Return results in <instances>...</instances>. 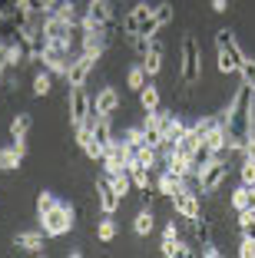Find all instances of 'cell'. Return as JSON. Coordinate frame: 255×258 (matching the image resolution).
<instances>
[{"label": "cell", "mask_w": 255, "mask_h": 258, "mask_svg": "<svg viewBox=\"0 0 255 258\" xmlns=\"http://www.w3.org/2000/svg\"><path fill=\"white\" fill-rule=\"evenodd\" d=\"M120 106H123V96H120V90H116V86H103V90L96 93V99H93V109H96V113H103V116H113Z\"/></svg>", "instance_id": "obj_13"}, {"label": "cell", "mask_w": 255, "mask_h": 258, "mask_svg": "<svg viewBox=\"0 0 255 258\" xmlns=\"http://www.w3.org/2000/svg\"><path fill=\"white\" fill-rule=\"evenodd\" d=\"M156 189H159V196L173 199L179 189H186V175H176V172H169V169H163V172L156 175Z\"/></svg>", "instance_id": "obj_17"}, {"label": "cell", "mask_w": 255, "mask_h": 258, "mask_svg": "<svg viewBox=\"0 0 255 258\" xmlns=\"http://www.w3.org/2000/svg\"><path fill=\"white\" fill-rule=\"evenodd\" d=\"M202 255H206V258H219L222 251H219L216 242H209V238H206V242H202Z\"/></svg>", "instance_id": "obj_38"}, {"label": "cell", "mask_w": 255, "mask_h": 258, "mask_svg": "<svg viewBox=\"0 0 255 258\" xmlns=\"http://www.w3.org/2000/svg\"><path fill=\"white\" fill-rule=\"evenodd\" d=\"M239 182L242 185H255V159H242V166H239Z\"/></svg>", "instance_id": "obj_33"}, {"label": "cell", "mask_w": 255, "mask_h": 258, "mask_svg": "<svg viewBox=\"0 0 255 258\" xmlns=\"http://www.w3.org/2000/svg\"><path fill=\"white\" fill-rule=\"evenodd\" d=\"M239 228H242V235L255 238V212L252 209H242L239 212Z\"/></svg>", "instance_id": "obj_32"}, {"label": "cell", "mask_w": 255, "mask_h": 258, "mask_svg": "<svg viewBox=\"0 0 255 258\" xmlns=\"http://www.w3.org/2000/svg\"><path fill=\"white\" fill-rule=\"evenodd\" d=\"M163 238H179V225H176V222H169V225L163 228Z\"/></svg>", "instance_id": "obj_40"}, {"label": "cell", "mask_w": 255, "mask_h": 258, "mask_svg": "<svg viewBox=\"0 0 255 258\" xmlns=\"http://www.w3.org/2000/svg\"><path fill=\"white\" fill-rule=\"evenodd\" d=\"M225 179H229V166H225L222 156H216L206 169L195 172V189H199V196H216L225 185Z\"/></svg>", "instance_id": "obj_5"}, {"label": "cell", "mask_w": 255, "mask_h": 258, "mask_svg": "<svg viewBox=\"0 0 255 258\" xmlns=\"http://www.w3.org/2000/svg\"><path fill=\"white\" fill-rule=\"evenodd\" d=\"M50 90H53V73L43 67V70H37V73H33V96L43 99V96H50Z\"/></svg>", "instance_id": "obj_26"}, {"label": "cell", "mask_w": 255, "mask_h": 258, "mask_svg": "<svg viewBox=\"0 0 255 258\" xmlns=\"http://www.w3.org/2000/svg\"><path fill=\"white\" fill-rule=\"evenodd\" d=\"M173 209H176V215H182L186 222H192V225H199L202 222V196H199V189H179L173 199Z\"/></svg>", "instance_id": "obj_8"}, {"label": "cell", "mask_w": 255, "mask_h": 258, "mask_svg": "<svg viewBox=\"0 0 255 258\" xmlns=\"http://www.w3.org/2000/svg\"><path fill=\"white\" fill-rule=\"evenodd\" d=\"M116 232H120V228H116V222H113V215H103V219L96 222V238L103 245H110L113 238H116Z\"/></svg>", "instance_id": "obj_30"}, {"label": "cell", "mask_w": 255, "mask_h": 258, "mask_svg": "<svg viewBox=\"0 0 255 258\" xmlns=\"http://www.w3.org/2000/svg\"><path fill=\"white\" fill-rule=\"evenodd\" d=\"M149 83V73H146V67H143V60L139 63H133V67L126 70V90H133V93H139L143 86Z\"/></svg>", "instance_id": "obj_22"}, {"label": "cell", "mask_w": 255, "mask_h": 258, "mask_svg": "<svg viewBox=\"0 0 255 258\" xmlns=\"http://www.w3.org/2000/svg\"><path fill=\"white\" fill-rule=\"evenodd\" d=\"M14 248L27 251V255H43V248H46V235H43V228L17 232V235H14Z\"/></svg>", "instance_id": "obj_10"}, {"label": "cell", "mask_w": 255, "mask_h": 258, "mask_svg": "<svg viewBox=\"0 0 255 258\" xmlns=\"http://www.w3.org/2000/svg\"><path fill=\"white\" fill-rule=\"evenodd\" d=\"M133 162H139V166H146V169H159V166H163V156H159L156 146L143 143V146H136V149H133Z\"/></svg>", "instance_id": "obj_18"}, {"label": "cell", "mask_w": 255, "mask_h": 258, "mask_svg": "<svg viewBox=\"0 0 255 258\" xmlns=\"http://www.w3.org/2000/svg\"><path fill=\"white\" fill-rule=\"evenodd\" d=\"M23 162V152L17 149L14 143L10 146H0V172H17Z\"/></svg>", "instance_id": "obj_20"}, {"label": "cell", "mask_w": 255, "mask_h": 258, "mask_svg": "<svg viewBox=\"0 0 255 258\" xmlns=\"http://www.w3.org/2000/svg\"><path fill=\"white\" fill-rule=\"evenodd\" d=\"M242 60H245V53H242L235 33L232 30H219L216 33V67H219V73H222V76L239 73Z\"/></svg>", "instance_id": "obj_2"}, {"label": "cell", "mask_w": 255, "mask_h": 258, "mask_svg": "<svg viewBox=\"0 0 255 258\" xmlns=\"http://www.w3.org/2000/svg\"><path fill=\"white\" fill-rule=\"evenodd\" d=\"M229 205H232L235 212H242V209H248V185H239V189L229 196Z\"/></svg>", "instance_id": "obj_34"}, {"label": "cell", "mask_w": 255, "mask_h": 258, "mask_svg": "<svg viewBox=\"0 0 255 258\" xmlns=\"http://www.w3.org/2000/svg\"><path fill=\"white\" fill-rule=\"evenodd\" d=\"M123 139H126V143L136 149V146L146 143V129H143V126H133V129H126V133H123Z\"/></svg>", "instance_id": "obj_36"}, {"label": "cell", "mask_w": 255, "mask_h": 258, "mask_svg": "<svg viewBox=\"0 0 255 258\" xmlns=\"http://www.w3.org/2000/svg\"><path fill=\"white\" fill-rule=\"evenodd\" d=\"M179 80L182 86H195L202 80V50L195 37H182L179 46Z\"/></svg>", "instance_id": "obj_3"}, {"label": "cell", "mask_w": 255, "mask_h": 258, "mask_svg": "<svg viewBox=\"0 0 255 258\" xmlns=\"http://www.w3.org/2000/svg\"><path fill=\"white\" fill-rule=\"evenodd\" d=\"M136 96H139V106H143V113H149V109H159V106H163V93H159L156 83H146L143 90L136 93Z\"/></svg>", "instance_id": "obj_21"}, {"label": "cell", "mask_w": 255, "mask_h": 258, "mask_svg": "<svg viewBox=\"0 0 255 258\" xmlns=\"http://www.w3.org/2000/svg\"><path fill=\"white\" fill-rule=\"evenodd\" d=\"M152 228H156V215H152V209H139V212H136V219H133V232L139 238H146Z\"/></svg>", "instance_id": "obj_24"}, {"label": "cell", "mask_w": 255, "mask_h": 258, "mask_svg": "<svg viewBox=\"0 0 255 258\" xmlns=\"http://www.w3.org/2000/svg\"><path fill=\"white\" fill-rule=\"evenodd\" d=\"M216 156H219V152L212 149V146L206 143V139H202L199 146H195V152L189 156V166H192V179H195V172H199V169H206V166H209L212 159H216Z\"/></svg>", "instance_id": "obj_19"}, {"label": "cell", "mask_w": 255, "mask_h": 258, "mask_svg": "<svg viewBox=\"0 0 255 258\" xmlns=\"http://www.w3.org/2000/svg\"><path fill=\"white\" fill-rule=\"evenodd\" d=\"M173 17H176V7L169 4V0H163V4H156V7H152V20H156L159 30H166V27L173 23Z\"/></svg>", "instance_id": "obj_28"}, {"label": "cell", "mask_w": 255, "mask_h": 258, "mask_svg": "<svg viewBox=\"0 0 255 258\" xmlns=\"http://www.w3.org/2000/svg\"><path fill=\"white\" fill-rule=\"evenodd\" d=\"M57 202H60V199H57V196H53V192H40V196H37V215H43V212H50V209H53V205H57Z\"/></svg>", "instance_id": "obj_35"}, {"label": "cell", "mask_w": 255, "mask_h": 258, "mask_svg": "<svg viewBox=\"0 0 255 258\" xmlns=\"http://www.w3.org/2000/svg\"><path fill=\"white\" fill-rule=\"evenodd\" d=\"M96 56H86V53H73L70 56V70H67V83L70 86H86L90 83L93 70H96Z\"/></svg>", "instance_id": "obj_9"}, {"label": "cell", "mask_w": 255, "mask_h": 258, "mask_svg": "<svg viewBox=\"0 0 255 258\" xmlns=\"http://www.w3.org/2000/svg\"><path fill=\"white\" fill-rule=\"evenodd\" d=\"M139 60H143V67H146V73H149V80H152V76H159V73H163V63H166V50H163V43L152 37L149 50H146Z\"/></svg>", "instance_id": "obj_16"}, {"label": "cell", "mask_w": 255, "mask_h": 258, "mask_svg": "<svg viewBox=\"0 0 255 258\" xmlns=\"http://www.w3.org/2000/svg\"><path fill=\"white\" fill-rule=\"evenodd\" d=\"M159 251H163L166 258H176V255H192V248H189V245L182 242V238H163Z\"/></svg>", "instance_id": "obj_29"}, {"label": "cell", "mask_w": 255, "mask_h": 258, "mask_svg": "<svg viewBox=\"0 0 255 258\" xmlns=\"http://www.w3.org/2000/svg\"><path fill=\"white\" fill-rule=\"evenodd\" d=\"M106 46H110V37H106V30H83L80 33V53L86 56H103Z\"/></svg>", "instance_id": "obj_11"}, {"label": "cell", "mask_w": 255, "mask_h": 258, "mask_svg": "<svg viewBox=\"0 0 255 258\" xmlns=\"http://www.w3.org/2000/svg\"><path fill=\"white\" fill-rule=\"evenodd\" d=\"M123 33H126V37H136V33L156 37L159 33L156 20H152V7L146 4V0H139V4H133V7L126 10V17H123Z\"/></svg>", "instance_id": "obj_4"}, {"label": "cell", "mask_w": 255, "mask_h": 258, "mask_svg": "<svg viewBox=\"0 0 255 258\" xmlns=\"http://www.w3.org/2000/svg\"><path fill=\"white\" fill-rule=\"evenodd\" d=\"M239 80L255 93V60H252V56H245V60H242V67H239Z\"/></svg>", "instance_id": "obj_31"}, {"label": "cell", "mask_w": 255, "mask_h": 258, "mask_svg": "<svg viewBox=\"0 0 255 258\" xmlns=\"http://www.w3.org/2000/svg\"><path fill=\"white\" fill-rule=\"evenodd\" d=\"M106 182H110V189L116 192L120 199H126L129 192H133V179H129V172H113V175H103Z\"/></svg>", "instance_id": "obj_25"}, {"label": "cell", "mask_w": 255, "mask_h": 258, "mask_svg": "<svg viewBox=\"0 0 255 258\" xmlns=\"http://www.w3.org/2000/svg\"><path fill=\"white\" fill-rule=\"evenodd\" d=\"M67 113H70V126H86L93 116V99L86 96V86H70L67 93Z\"/></svg>", "instance_id": "obj_7"}, {"label": "cell", "mask_w": 255, "mask_h": 258, "mask_svg": "<svg viewBox=\"0 0 255 258\" xmlns=\"http://www.w3.org/2000/svg\"><path fill=\"white\" fill-rule=\"evenodd\" d=\"M133 162V146L126 143L123 136H116L103 152V175H113V172H126V166Z\"/></svg>", "instance_id": "obj_6"}, {"label": "cell", "mask_w": 255, "mask_h": 258, "mask_svg": "<svg viewBox=\"0 0 255 258\" xmlns=\"http://www.w3.org/2000/svg\"><path fill=\"white\" fill-rule=\"evenodd\" d=\"M53 14L63 17V20H70L73 27H80V20H83V7L76 4V0H60V4L53 7Z\"/></svg>", "instance_id": "obj_23"}, {"label": "cell", "mask_w": 255, "mask_h": 258, "mask_svg": "<svg viewBox=\"0 0 255 258\" xmlns=\"http://www.w3.org/2000/svg\"><path fill=\"white\" fill-rule=\"evenodd\" d=\"M37 219H40V228H43L46 238H63V235H70L73 225H76V209L70 202H57L50 212L37 215Z\"/></svg>", "instance_id": "obj_1"}, {"label": "cell", "mask_w": 255, "mask_h": 258, "mask_svg": "<svg viewBox=\"0 0 255 258\" xmlns=\"http://www.w3.org/2000/svg\"><path fill=\"white\" fill-rule=\"evenodd\" d=\"M110 4H113V0H110Z\"/></svg>", "instance_id": "obj_42"}, {"label": "cell", "mask_w": 255, "mask_h": 258, "mask_svg": "<svg viewBox=\"0 0 255 258\" xmlns=\"http://www.w3.org/2000/svg\"><path fill=\"white\" fill-rule=\"evenodd\" d=\"M126 172H129V179H133V189H136V192H143V196H149V192L156 189L152 169L139 166V162H129V166H126Z\"/></svg>", "instance_id": "obj_15"}, {"label": "cell", "mask_w": 255, "mask_h": 258, "mask_svg": "<svg viewBox=\"0 0 255 258\" xmlns=\"http://www.w3.org/2000/svg\"><path fill=\"white\" fill-rule=\"evenodd\" d=\"M120 205H123V199L110 189V182H106V179H96V209L99 212L103 215H116Z\"/></svg>", "instance_id": "obj_12"}, {"label": "cell", "mask_w": 255, "mask_h": 258, "mask_svg": "<svg viewBox=\"0 0 255 258\" xmlns=\"http://www.w3.org/2000/svg\"><path fill=\"white\" fill-rule=\"evenodd\" d=\"M10 70V63H7V40H0V76Z\"/></svg>", "instance_id": "obj_39"}, {"label": "cell", "mask_w": 255, "mask_h": 258, "mask_svg": "<svg viewBox=\"0 0 255 258\" xmlns=\"http://www.w3.org/2000/svg\"><path fill=\"white\" fill-rule=\"evenodd\" d=\"M76 133V143H80V149H83V156H86V159H93V162H103V146L96 143V139H93V133H90V126H76L73 129Z\"/></svg>", "instance_id": "obj_14"}, {"label": "cell", "mask_w": 255, "mask_h": 258, "mask_svg": "<svg viewBox=\"0 0 255 258\" xmlns=\"http://www.w3.org/2000/svg\"><path fill=\"white\" fill-rule=\"evenodd\" d=\"M30 126H33V116L30 113H17L14 119H10V139H27Z\"/></svg>", "instance_id": "obj_27"}, {"label": "cell", "mask_w": 255, "mask_h": 258, "mask_svg": "<svg viewBox=\"0 0 255 258\" xmlns=\"http://www.w3.org/2000/svg\"><path fill=\"white\" fill-rule=\"evenodd\" d=\"M209 7L216 10V14H225V10H229V0H209Z\"/></svg>", "instance_id": "obj_41"}, {"label": "cell", "mask_w": 255, "mask_h": 258, "mask_svg": "<svg viewBox=\"0 0 255 258\" xmlns=\"http://www.w3.org/2000/svg\"><path fill=\"white\" fill-rule=\"evenodd\" d=\"M239 255H242V258H255V238L242 235V242H239Z\"/></svg>", "instance_id": "obj_37"}]
</instances>
